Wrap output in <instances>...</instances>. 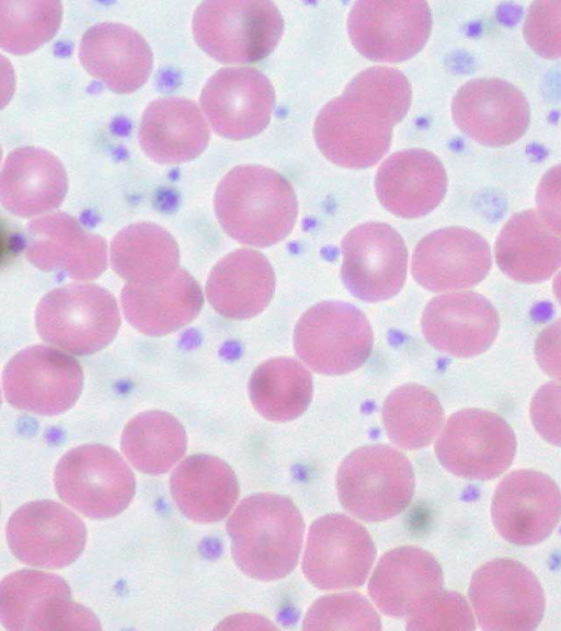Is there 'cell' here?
I'll return each instance as SVG.
<instances>
[{
	"mask_svg": "<svg viewBox=\"0 0 561 631\" xmlns=\"http://www.w3.org/2000/svg\"><path fill=\"white\" fill-rule=\"evenodd\" d=\"M25 256L44 272H62L90 280L106 268V242L72 216L53 213L32 220L25 233Z\"/></svg>",
	"mask_w": 561,
	"mask_h": 631,
	"instance_id": "obj_20",
	"label": "cell"
},
{
	"mask_svg": "<svg viewBox=\"0 0 561 631\" xmlns=\"http://www.w3.org/2000/svg\"><path fill=\"white\" fill-rule=\"evenodd\" d=\"M67 173L60 160L37 147L11 151L0 176V199L12 215L28 218L56 209L67 193Z\"/></svg>",
	"mask_w": 561,
	"mask_h": 631,
	"instance_id": "obj_27",
	"label": "cell"
},
{
	"mask_svg": "<svg viewBox=\"0 0 561 631\" xmlns=\"http://www.w3.org/2000/svg\"><path fill=\"white\" fill-rule=\"evenodd\" d=\"M78 56L88 73L123 94L141 88L153 65L146 39L128 25L115 22L99 23L85 31Z\"/></svg>",
	"mask_w": 561,
	"mask_h": 631,
	"instance_id": "obj_24",
	"label": "cell"
},
{
	"mask_svg": "<svg viewBox=\"0 0 561 631\" xmlns=\"http://www.w3.org/2000/svg\"><path fill=\"white\" fill-rule=\"evenodd\" d=\"M7 541L22 563L60 569L82 553L87 530L83 521L66 506L50 500L26 503L10 517Z\"/></svg>",
	"mask_w": 561,
	"mask_h": 631,
	"instance_id": "obj_16",
	"label": "cell"
},
{
	"mask_svg": "<svg viewBox=\"0 0 561 631\" xmlns=\"http://www.w3.org/2000/svg\"><path fill=\"white\" fill-rule=\"evenodd\" d=\"M408 630H472L474 620L466 599L442 590L427 605L407 618Z\"/></svg>",
	"mask_w": 561,
	"mask_h": 631,
	"instance_id": "obj_39",
	"label": "cell"
},
{
	"mask_svg": "<svg viewBox=\"0 0 561 631\" xmlns=\"http://www.w3.org/2000/svg\"><path fill=\"white\" fill-rule=\"evenodd\" d=\"M376 558L368 531L343 514H329L309 528L302 571L317 588L358 587L366 581Z\"/></svg>",
	"mask_w": 561,
	"mask_h": 631,
	"instance_id": "obj_13",
	"label": "cell"
},
{
	"mask_svg": "<svg viewBox=\"0 0 561 631\" xmlns=\"http://www.w3.org/2000/svg\"><path fill=\"white\" fill-rule=\"evenodd\" d=\"M342 280L356 298L376 302L396 296L407 276L408 252L401 236L389 225L366 222L342 241Z\"/></svg>",
	"mask_w": 561,
	"mask_h": 631,
	"instance_id": "obj_15",
	"label": "cell"
},
{
	"mask_svg": "<svg viewBox=\"0 0 561 631\" xmlns=\"http://www.w3.org/2000/svg\"><path fill=\"white\" fill-rule=\"evenodd\" d=\"M491 515L496 531L506 541L537 544L551 535L561 518V491L542 472L513 471L496 486Z\"/></svg>",
	"mask_w": 561,
	"mask_h": 631,
	"instance_id": "obj_19",
	"label": "cell"
},
{
	"mask_svg": "<svg viewBox=\"0 0 561 631\" xmlns=\"http://www.w3.org/2000/svg\"><path fill=\"white\" fill-rule=\"evenodd\" d=\"M342 506L365 521L390 519L410 504L414 473L409 459L388 445H368L352 451L336 473Z\"/></svg>",
	"mask_w": 561,
	"mask_h": 631,
	"instance_id": "obj_5",
	"label": "cell"
},
{
	"mask_svg": "<svg viewBox=\"0 0 561 631\" xmlns=\"http://www.w3.org/2000/svg\"><path fill=\"white\" fill-rule=\"evenodd\" d=\"M376 194L381 205L402 218H419L436 208L447 190L443 163L432 152L405 149L378 168Z\"/></svg>",
	"mask_w": 561,
	"mask_h": 631,
	"instance_id": "obj_25",
	"label": "cell"
},
{
	"mask_svg": "<svg viewBox=\"0 0 561 631\" xmlns=\"http://www.w3.org/2000/svg\"><path fill=\"white\" fill-rule=\"evenodd\" d=\"M431 28L432 14L424 1H357L347 19L352 44L375 61L413 57L425 45Z\"/></svg>",
	"mask_w": 561,
	"mask_h": 631,
	"instance_id": "obj_14",
	"label": "cell"
},
{
	"mask_svg": "<svg viewBox=\"0 0 561 631\" xmlns=\"http://www.w3.org/2000/svg\"><path fill=\"white\" fill-rule=\"evenodd\" d=\"M411 100L402 72L381 66L365 69L319 112L313 127L319 150L343 168L376 164L387 153L392 128L407 115Z\"/></svg>",
	"mask_w": 561,
	"mask_h": 631,
	"instance_id": "obj_1",
	"label": "cell"
},
{
	"mask_svg": "<svg viewBox=\"0 0 561 631\" xmlns=\"http://www.w3.org/2000/svg\"><path fill=\"white\" fill-rule=\"evenodd\" d=\"M214 208L229 237L259 248L285 239L298 214L290 183L278 172L255 164L238 165L222 177L215 192Z\"/></svg>",
	"mask_w": 561,
	"mask_h": 631,
	"instance_id": "obj_2",
	"label": "cell"
},
{
	"mask_svg": "<svg viewBox=\"0 0 561 631\" xmlns=\"http://www.w3.org/2000/svg\"><path fill=\"white\" fill-rule=\"evenodd\" d=\"M284 28L271 1L216 0L196 8L192 30L198 46L222 64H250L268 56Z\"/></svg>",
	"mask_w": 561,
	"mask_h": 631,
	"instance_id": "obj_4",
	"label": "cell"
},
{
	"mask_svg": "<svg viewBox=\"0 0 561 631\" xmlns=\"http://www.w3.org/2000/svg\"><path fill=\"white\" fill-rule=\"evenodd\" d=\"M523 34L528 46L542 58L561 59V0L533 2Z\"/></svg>",
	"mask_w": 561,
	"mask_h": 631,
	"instance_id": "obj_38",
	"label": "cell"
},
{
	"mask_svg": "<svg viewBox=\"0 0 561 631\" xmlns=\"http://www.w3.org/2000/svg\"><path fill=\"white\" fill-rule=\"evenodd\" d=\"M3 394L15 409L58 415L78 400L83 387L80 364L56 348L36 345L22 349L5 365Z\"/></svg>",
	"mask_w": 561,
	"mask_h": 631,
	"instance_id": "obj_11",
	"label": "cell"
},
{
	"mask_svg": "<svg viewBox=\"0 0 561 631\" xmlns=\"http://www.w3.org/2000/svg\"><path fill=\"white\" fill-rule=\"evenodd\" d=\"M304 528L301 514L288 497L273 493L250 495L227 521L232 558L251 578H283L297 565Z\"/></svg>",
	"mask_w": 561,
	"mask_h": 631,
	"instance_id": "obj_3",
	"label": "cell"
},
{
	"mask_svg": "<svg viewBox=\"0 0 561 631\" xmlns=\"http://www.w3.org/2000/svg\"><path fill=\"white\" fill-rule=\"evenodd\" d=\"M435 452L442 466L455 475L490 480L511 466L516 438L512 427L494 412L465 409L447 420Z\"/></svg>",
	"mask_w": 561,
	"mask_h": 631,
	"instance_id": "obj_10",
	"label": "cell"
},
{
	"mask_svg": "<svg viewBox=\"0 0 561 631\" xmlns=\"http://www.w3.org/2000/svg\"><path fill=\"white\" fill-rule=\"evenodd\" d=\"M304 630H380V619L359 593L325 595L313 603L302 621Z\"/></svg>",
	"mask_w": 561,
	"mask_h": 631,
	"instance_id": "obj_37",
	"label": "cell"
},
{
	"mask_svg": "<svg viewBox=\"0 0 561 631\" xmlns=\"http://www.w3.org/2000/svg\"><path fill=\"white\" fill-rule=\"evenodd\" d=\"M529 414L536 432L548 443L561 447V381H550L534 394Z\"/></svg>",
	"mask_w": 561,
	"mask_h": 631,
	"instance_id": "obj_40",
	"label": "cell"
},
{
	"mask_svg": "<svg viewBox=\"0 0 561 631\" xmlns=\"http://www.w3.org/2000/svg\"><path fill=\"white\" fill-rule=\"evenodd\" d=\"M373 330L353 305L323 301L308 309L294 331L298 357L313 371L344 375L359 368L373 348Z\"/></svg>",
	"mask_w": 561,
	"mask_h": 631,
	"instance_id": "obj_8",
	"label": "cell"
},
{
	"mask_svg": "<svg viewBox=\"0 0 561 631\" xmlns=\"http://www.w3.org/2000/svg\"><path fill=\"white\" fill-rule=\"evenodd\" d=\"M495 261L515 282L534 284L561 266V236L550 229L534 209L513 215L495 241Z\"/></svg>",
	"mask_w": 561,
	"mask_h": 631,
	"instance_id": "obj_30",
	"label": "cell"
},
{
	"mask_svg": "<svg viewBox=\"0 0 561 631\" xmlns=\"http://www.w3.org/2000/svg\"><path fill=\"white\" fill-rule=\"evenodd\" d=\"M121 446L138 471L162 474L184 456L187 436L183 425L170 413L147 411L125 425Z\"/></svg>",
	"mask_w": 561,
	"mask_h": 631,
	"instance_id": "obj_34",
	"label": "cell"
},
{
	"mask_svg": "<svg viewBox=\"0 0 561 631\" xmlns=\"http://www.w3.org/2000/svg\"><path fill=\"white\" fill-rule=\"evenodd\" d=\"M0 619L12 631L101 629L93 612L72 600L62 577L35 570L16 571L2 580Z\"/></svg>",
	"mask_w": 561,
	"mask_h": 631,
	"instance_id": "obj_9",
	"label": "cell"
},
{
	"mask_svg": "<svg viewBox=\"0 0 561 631\" xmlns=\"http://www.w3.org/2000/svg\"><path fill=\"white\" fill-rule=\"evenodd\" d=\"M208 123L193 101L181 96L154 100L145 110L138 140L141 150L160 164H180L203 153L209 141Z\"/></svg>",
	"mask_w": 561,
	"mask_h": 631,
	"instance_id": "obj_26",
	"label": "cell"
},
{
	"mask_svg": "<svg viewBox=\"0 0 561 631\" xmlns=\"http://www.w3.org/2000/svg\"><path fill=\"white\" fill-rule=\"evenodd\" d=\"M312 378L307 368L290 357L265 360L252 372L249 395L254 409L272 422L300 416L312 399Z\"/></svg>",
	"mask_w": 561,
	"mask_h": 631,
	"instance_id": "obj_33",
	"label": "cell"
},
{
	"mask_svg": "<svg viewBox=\"0 0 561 631\" xmlns=\"http://www.w3.org/2000/svg\"><path fill=\"white\" fill-rule=\"evenodd\" d=\"M59 497L82 515L111 518L131 502L136 480L119 454L101 444L78 446L67 451L54 472Z\"/></svg>",
	"mask_w": 561,
	"mask_h": 631,
	"instance_id": "obj_7",
	"label": "cell"
},
{
	"mask_svg": "<svg viewBox=\"0 0 561 631\" xmlns=\"http://www.w3.org/2000/svg\"><path fill=\"white\" fill-rule=\"evenodd\" d=\"M275 290L268 260L252 249H239L222 257L209 273L206 297L222 317L244 320L262 312Z\"/></svg>",
	"mask_w": 561,
	"mask_h": 631,
	"instance_id": "obj_29",
	"label": "cell"
},
{
	"mask_svg": "<svg viewBox=\"0 0 561 631\" xmlns=\"http://www.w3.org/2000/svg\"><path fill=\"white\" fill-rule=\"evenodd\" d=\"M382 422L389 439L398 447L415 450L428 446L439 433L444 411L427 388L408 383L396 388L382 405Z\"/></svg>",
	"mask_w": 561,
	"mask_h": 631,
	"instance_id": "obj_35",
	"label": "cell"
},
{
	"mask_svg": "<svg viewBox=\"0 0 561 631\" xmlns=\"http://www.w3.org/2000/svg\"><path fill=\"white\" fill-rule=\"evenodd\" d=\"M62 19L59 1H0V45L13 55H25L54 37Z\"/></svg>",
	"mask_w": 561,
	"mask_h": 631,
	"instance_id": "obj_36",
	"label": "cell"
},
{
	"mask_svg": "<svg viewBox=\"0 0 561 631\" xmlns=\"http://www.w3.org/2000/svg\"><path fill=\"white\" fill-rule=\"evenodd\" d=\"M552 288L557 300L561 305V272L556 276Z\"/></svg>",
	"mask_w": 561,
	"mask_h": 631,
	"instance_id": "obj_43",
	"label": "cell"
},
{
	"mask_svg": "<svg viewBox=\"0 0 561 631\" xmlns=\"http://www.w3.org/2000/svg\"><path fill=\"white\" fill-rule=\"evenodd\" d=\"M500 328L495 308L482 295L459 291L433 298L422 316V331L434 348L460 358L485 352Z\"/></svg>",
	"mask_w": 561,
	"mask_h": 631,
	"instance_id": "obj_22",
	"label": "cell"
},
{
	"mask_svg": "<svg viewBox=\"0 0 561 631\" xmlns=\"http://www.w3.org/2000/svg\"><path fill=\"white\" fill-rule=\"evenodd\" d=\"M172 498L180 512L197 523L221 520L239 497L231 467L211 455H193L180 462L170 478Z\"/></svg>",
	"mask_w": 561,
	"mask_h": 631,
	"instance_id": "obj_31",
	"label": "cell"
},
{
	"mask_svg": "<svg viewBox=\"0 0 561 631\" xmlns=\"http://www.w3.org/2000/svg\"><path fill=\"white\" fill-rule=\"evenodd\" d=\"M201 107L215 133L241 140L260 134L268 124L275 104L270 80L249 67H229L205 83Z\"/></svg>",
	"mask_w": 561,
	"mask_h": 631,
	"instance_id": "obj_17",
	"label": "cell"
},
{
	"mask_svg": "<svg viewBox=\"0 0 561 631\" xmlns=\"http://www.w3.org/2000/svg\"><path fill=\"white\" fill-rule=\"evenodd\" d=\"M110 259L126 284H159L179 269L180 252L174 238L161 226L136 222L122 229L112 240Z\"/></svg>",
	"mask_w": 561,
	"mask_h": 631,
	"instance_id": "obj_32",
	"label": "cell"
},
{
	"mask_svg": "<svg viewBox=\"0 0 561 631\" xmlns=\"http://www.w3.org/2000/svg\"><path fill=\"white\" fill-rule=\"evenodd\" d=\"M443 572L436 559L415 546L388 551L377 563L368 593L386 616L409 618L443 590Z\"/></svg>",
	"mask_w": 561,
	"mask_h": 631,
	"instance_id": "obj_23",
	"label": "cell"
},
{
	"mask_svg": "<svg viewBox=\"0 0 561 631\" xmlns=\"http://www.w3.org/2000/svg\"><path fill=\"white\" fill-rule=\"evenodd\" d=\"M536 204L540 218L561 236V164L552 167L541 177Z\"/></svg>",
	"mask_w": 561,
	"mask_h": 631,
	"instance_id": "obj_41",
	"label": "cell"
},
{
	"mask_svg": "<svg viewBox=\"0 0 561 631\" xmlns=\"http://www.w3.org/2000/svg\"><path fill=\"white\" fill-rule=\"evenodd\" d=\"M451 116L469 138L488 147L514 144L527 131L530 108L524 93L499 78L462 84L451 102Z\"/></svg>",
	"mask_w": 561,
	"mask_h": 631,
	"instance_id": "obj_18",
	"label": "cell"
},
{
	"mask_svg": "<svg viewBox=\"0 0 561 631\" xmlns=\"http://www.w3.org/2000/svg\"><path fill=\"white\" fill-rule=\"evenodd\" d=\"M535 357L547 375L561 381V319L539 333L535 342Z\"/></svg>",
	"mask_w": 561,
	"mask_h": 631,
	"instance_id": "obj_42",
	"label": "cell"
},
{
	"mask_svg": "<svg viewBox=\"0 0 561 631\" xmlns=\"http://www.w3.org/2000/svg\"><path fill=\"white\" fill-rule=\"evenodd\" d=\"M469 599L483 630H534L545 611V595L535 574L520 562L501 558L472 575Z\"/></svg>",
	"mask_w": 561,
	"mask_h": 631,
	"instance_id": "obj_12",
	"label": "cell"
},
{
	"mask_svg": "<svg viewBox=\"0 0 561 631\" xmlns=\"http://www.w3.org/2000/svg\"><path fill=\"white\" fill-rule=\"evenodd\" d=\"M492 266L483 237L463 227H448L424 237L412 256L414 279L431 291L476 286Z\"/></svg>",
	"mask_w": 561,
	"mask_h": 631,
	"instance_id": "obj_21",
	"label": "cell"
},
{
	"mask_svg": "<svg viewBox=\"0 0 561 631\" xmlns=\"http://www.w3.org/2000/svg\"><path fill=\"white\" fill-rule=\"evenodd\" d=\"M121 303L130 325L146 335L161 336L182 329L197 317L203 294L194 277L179 268L159 284H126Z\"/></svg>",
	"mask_w": 561,
	"mask_h": 631,
	"instance_id": "obj_28",
	"label": "cell"
},
{
	"mask_svg": "<svg viewBox=\"0 0 561 631\" xmlns=\"http://www.w3.org/2000/svg\"><path fill=\"white\" fill-rule=\"evenodd\" d=\"M35 323L47 343L76 355L101 351L115 337L119 310L114 297L94 284H69L46 294Z\"/></svg>",
	"mask_w": 561,
	"mask_h": 631,
	"instance_id": "obj_6",
	"label": "cell"
}]
</instances>
